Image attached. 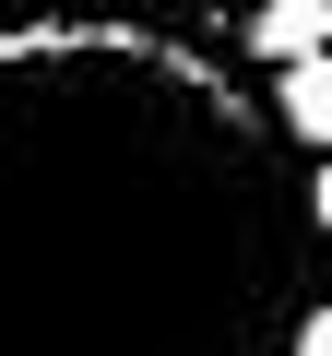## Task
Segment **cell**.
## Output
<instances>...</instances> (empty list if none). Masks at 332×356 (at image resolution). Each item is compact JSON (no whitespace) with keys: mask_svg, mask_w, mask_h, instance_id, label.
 Returning a JSON list of instances; mask_svg holds the SVG:
<instances>
[{"mask_svg":"<svg viewBox=\"0 0 332 356\" xmlns=\"http://www.w3.org/2000/svg\"><path fill=\"white\" fill-rule=\"evenodd\" d=\"M320 273L308 166L214 48L0 24V356H285Z\"/></svg>","mask_w":332,"mask_h":356,"instance_id":"1","label":"cell"},{"mask_svg":"<svg viewBox=\"0 0 332 356\" xmlns=\"http://www.w3.org/2000/svg\"><path fill=\"white\" fill-rule=\"evenodd\" d=\"M238 48H249L261 72L320 60V48H332V0H249V13H238Z\"/></svg>","mask_w":332,"mask_h":356,"instance_id":"2","label":"cell"},{"mask_svg":"<svg viewBox=\"0 0 332 356\" xmlns=\"http://www.w3.org/2000/svg\"><path fill=\"white\" fill-rule=\"evenodd\" d=\"M273 131L308 143V154H332V48L297 60V72H273Z\"/></svg>","mask_w":332,"mask_h":356,"instance_id":"3","label":"cell"},{"mask_svg":"<svg viewBox=\"0 0 332 356\" xmlns=\"http://www.w3.org/2000/svg\"><path fill=\"white\" fill-rule=\"evenodd\" d=\"M119 13H131V24H214V13L238 24V13H249V0H119Z\"/></svg>","mask_w":332,"mask_h":356,"instance_id":"4","label":"cell"},{"mask_svg":"<svg viewBox=\"0 0 332 356\" xmlns=\"http://www.w3.org/2000/svg\"><path fill=\"white\" fill-rule=\"evenodd\" d=\"M308 226H320V250H332V154L308 166Z\"/></svg>","mask_w":332,"mask_h":356,"instance_id":"5","label":"cell"},{"mask_svg":"<svg viewBox=\"0 0 332 356\" xmlns=\"http://www.w3.org/2000/svg\"><path fill=\"white\" fill-rule=\"evenodd\" d=\"M285 356H332V297H320V309L297 321V344H285Z\"/></svg>","mask_w":332,"mask_h":356,"instance_id":"6","label":"cell"},{"mask_svg":"<svg viewBox=\"0 0 332 356\" xmlns=\"http://www.w3.org/2000/svg\"><path fill=\"white\" fill-rule=\"evenodd\" d=\"M320 297H332V273H320Z\"/></svg>","mask_w":332,"mask_h":356,"instance_id":"7","label":"cell"}]
</instances>
